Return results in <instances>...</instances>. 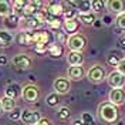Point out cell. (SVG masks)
<instances>
[{
    "mask_svg": "<svg viewBox=\"0 0 125 125\" xmlns=\"http://www.w3.org/2000/svg\"><path fill=\"white\" fill-rule=\"evenodd\" d=\"M98 115L101 118V121H104L105 124L112 125L118 121L119 112H118V108L115 105H112L109 101H105V102L100 104V107H98Z\"/></svg>",
    "mask_w": 125,
    "mask_h": 125,
    "instance_id": "6da1fadb",
    "label": "cell"
},
{
    "mask_svg": "<svg viewBox=\"0 0 125 125\" xmlns=\"http://www.w3.org/2000/svg\"><path fill=\"white\" fill-rule=\"evenodd\" d=\"M33 34V46H51L54 44V34L51 30H36L31 31Z\"/></svg>",
    "mask_w": 125,
    "mask_h": 125,
    "instance_id": "7a4b0ae2",
    "label": "cell"
},
{
    "mask_svg": "<svg viewBox=\"0 0 125 125\" xmlns=\"http://www.w3.org/2000/svg\"><path fill=\"white\" fill-rule=\"evenodd\" d=\"M88 44V40L84 34H74V36H70L67 39V47L70 48V51H83L84 48Z\"/></svg>",
    "mask_w": 125,
    "mask_h": 125,
    "instance_id": "3957f363",
    "label": "cell"
},
{
    "mask_svg": "<svg viewBox=\"0 0 125 125\" xmlns=\"http://www.w3.org/2000/svg\"><path fill=\"white\" fill-rule=\"evenodd\" d=\"M87 78L94 84H100L107 78L105 68L102 65H100V64H94V65L90 67V70L87 71Z\"/></svg>",
    "mask_w": 125,
    "mask_h": 125,
    "instance_id": "277c9868",
    "label": "cell"
},
{
    "mask_svg": "<svg viewBox=\"0 0 125 125\" xmlns=\"http://www.w3.org/2000/svg\"><path fill=\"white\" fill-rule=\"evenodd\" d=\"M21 98H23V101L30 102V104L36 102L40 98L39 87L34 84H27V85L21 87Z\"/></svg>",
    "mask_w": 125,
    "mask_h": 125,
    "instance_id": "5b68a950",
    "label": "cell"
},
{
    "mask_svg": "<svg viewBox=\"0 0 125 125\" xmlns=\"http://www.w3.org/2000/svg\"><path fill=\"white\" fill-rule=\"evenodd\" d=\"M10 62H11V65L14 67L16 70H29L33 65V60L27 54H23V53L13 55V58L10 60Z\"/></svg>",
    "mask_w": 125,
    "mask_h": 125,
    "instance_id": "8992f818",
    "label": "cell"
},
{
    "mask_svg": "<svg viewBox=\"0 0 125 125\" xmlns=\"http://www.w3.org/2000/svg\"><path fill=\"white\" fill-rule=\"evenodd\" d=\"M41 118H43L41 114L39 111H36V109H23L20 121L26 125H37Z\"/></svg>",
    "mask_w": 125,
    "mask_h": 125,
    "instance_id": "52a82bcc",
    "label": "cell"
},
{
    "mask_svg": "<svg viewBox=\"0 0 125 125\" xmlns=\"http://www.w3.org/2000/svg\"><path fill=\"white\" fill-rule=\"evenodd\" d=\"M53 88H54V93H57L58 95H64V94H68L71 90V81L65 77H58L54 80L53 83Z\"/></svg>",
    "mask_w": 125,
    "mask_h": 125,
    "instance_id": "ba28073f",
    "label": "cell"
},
{
    "mask_svg": "<svg viewBox=\"0 0 125 125\" xmlns=\"http://www.w3.org/2000/svg\"><path fill=\"white\" fill-rule=\"evenodd\" d=\"M20 23L24 26V30L27 31H36V30H40L41 26H43V21L40 20L37 16H30V17H23L20 19Z\"/></svg>",
    "mask_w": 125,
    "mask_h": 125,
    "instance_id": "9c48e42d",
    "label": "cell"
},
{
    "mask_svg": "<svg viewBox=\"0 0 125 125\" xmlns=\"http://www.w3.org/2000/svg\"><path fill=\"white\" fill-rule=\"evenodd\" d=\"M107 83L111 88H124L125 85V77L118 73L117 70H114L112 73H109L107 75Z\"/></svg>",
    "mask_w": 125,
    "mask_h": 125,
    "instance_id": "30bf717a",
    "label": "cell"
},
{
    "mask_svg": "<svg viewBox=\"0 0 125 125\" xmlns=\"http://www.w3.org/2000/svg\"><path fill=\"white\" fill-rule=\"evenodd\" d=\"M108 101L115 105V107H119L125 102V91L122 88H112L109 91V95H108Z\"/></svg>",
    "mask_w": 125,
    "mask_h": 125,
    "instance_id": "8fae6325",
    "label": "cell"
},
{
    "mask_svg": "<svg viewBox=\"0 0 125 125\" xmlns=\"http://www.w3.org/2000/svg\"><path fill=\"white\" fill-rule=\"evenodd\" d=\"M44 10L48 14H53L55 17H62L64 11H65L64 4L60 3V1H48V3H46V9Z\"/></svg>",
    "mask_w": 125,
    "mask_h": 125,
    "instance_id": "7c38bea8",
    "label": "cell"
},
{
    "mask_svg": "<svg viewBox=\"0 0 125 125\" xmlns=\"http://www.w3.org/2000/svg\"><path fill=\"white\" fill-rule=\"evenodd\" d=\"M14 41L20 46H33V34L31 31L21 30L14 36Z\"/></svg>",
    "mask_w": 125,
    "mask_h": 125,
    "instance_id": "4fadbf2b",
    "label": "cell"
},
{
    "mask_svg": "<svg viewBox=\"0 0 125 125\" xmlns=\"http://www.w3.org/2000/svg\"><path fill=\"white\" fill-rule=\"evenodd\" d=\"M80 21L77 19H73V20H64L62 21V30L65 31V34H70V36H74V34H78V30H80Z\"/></svg>",
    "mask_w": 125,
    "mask_h": 125,
    "instance_id": "5bb4252c",
    "label": "cell"
},
{
    "mask_svg": "<svg viewBox=\"0 0 125 125\" xmlns=\"http://www.w3.org/2000/svg\"><path fill=\"white\" fill-rule=\"evenodd\" d=\"M105 6L108 7L111 13H117L118 16L125 13V1L122 0H108L105 1Z\"/></svg>",
    "mask_w": 125,
    "mask_h": 125,
    "instance_id": "9a60e30c",
    "label": "cell"
},
{
    "mask_svg": "<svg viewBox=\"0 0 125 125\" xmlns=\"http://www.w3.org/2000/svg\"><path fill=\"white\" fill-rule=\"evenodd\" d=\"M85 75V71L84 68L81 67V65H75V67H68V70H67V78L68 80H73V81H80V80H83Z\"/></svg>",
    "mask_w": 125,
    "mask_h": 125,
    "instance_id": "2e32d148",
    "label": "cell"
},
{
    "mask_svg": "<svg viewBox=\"0 0 125 125\" xmlns=\"http://www.w3.org/2000/svg\"><path fill=\"white\" fill-rule=\"evenodd\" d=\"M44 23L48 24V27L51 30H58L62 27V21H61V17H55L53 14H48L46 10H44Z\"/></svg>",
    "mask_w": 125,
    "mask_h": 125,
    "instance_id": "e0dca14e",
    "label": "cell"
},
{
    "mask_svg": "<svg viewBox=\"0 0 125 125\" xmlns=\"http://www.w3.org/2000/svg\"><path fill=\"white\" fill-rule=\"evenodd\" d=\"M14 43V34L9 30H0V48H7Z\"/></svg>",
    "mask_w": 125,
    "mask_h": 125,
    "instance_id": "ac0fdd59",
    "label": "cell"
},
{
    "mask_svg": "<svg viewBox=\"0 0 125 125\" xmlns=\"http://www.w3.org/2000/svg\"><path fill=\"white\" fill-rule=\"evenodd\" d=\"M4 97H7V98H11V100H17L19 97H21V87L19 85V84H9L6 87V90H4Z\"/></svg>",
    "mask_w": 125,
    "mask_h": 125,
    "instance_id": "d6986e66",
    "label": "cell"
},
{
    "mask_svg": "<svg viewBox=\"0 0 125 125\" xmlns=\"http://www.w3.org/2000/svg\"><path fill=\"white\" fill-rule=\"evenodd\" d=\"M67 61L70 64V67H75V65H83L84 62V55L80 51H68L67 53Z\"/></svg>",
    "mask_w": 125,
    "mask_h": 125,
    "instance_id": "ffe728a7",
    "label": "cell"
},
{
    "mask_svg": "<svg viewBox=\"0 0 125 125\" xmlns=\"http://www.w3.org/2000/svg\"><path fill=\"white\" fill-rule=\"evenodd\" d=\"M41 1H27V6L23 11V17H30V16H36L41 10Z\"/></svg>",
    "mask_w": 125,
    "mask_h": 125,
    "instance_id": "44dd1931",
    "label": "cell"
},
{
    "mask_svg": "<svg viewBox=\"0 0 125 125\" xmlns=\"http://www.w3.org/2000/svg\"><path fill=\"white\" fill-rule=\"evenodd\" d=\"M4 26H6V30H14L20 26V17L14 13H11L10 16L4 17Z\"/></svg>",
    "mask_w": 125,
    "mask_h": 125,
    "instance_id": "7402d4cb",
    "label": "cell"
},
{
    "mask_svg": "<svg viewBox=\"0 0 125 125\" xmlns=\"http://www.w3.org/2000/svg\"><path fill=\"white\" fill-rule=\"evenodd\" d=\"M77 20L80 21V24H84V26H93V24L97 21V17H95V14H94L93 11H91V13H84V14L78 13Z\"/></svg>",
    "mask_w": 125,
    "mask_h": 125,
    "instance_id": "603a6c76",
    "label": "cell"
},
{
    "mask_svg": "<svg viewBox=\"0 0 125 125\" xmlns=\"http://www.w3.org/2000/svg\"><path fill=\"white\" fill-rule=\"evenodd\" d=\"M124 60V57L121 53H118V51H111L107 57V62H108L109 65H112V67H118V64Z\"/></svg>",
    "mask_w": 125,
    "mask_h": 125,
    "instance_id": "cb8c5ba5",
    "label": "cell"
},
{
    "mask_svg": "<svg viewBox=\"0 0 125 125\" xmlns=\"http://www.w3.org/2000/svg\"><path fill=\"white\" fill-rule=\"evenodd\" d=\"M11 6H13V13L20 17V14L23 16L24 9L27 6V1H26V0H14V1L11 3Z\"/></svg>",
    "mask_w": 125,
    "mask_h": 125,
    "instance_id": "d4e9b609",
    "label": "cell"
},
{
    "mask_svg": "<svg viewBox=\"0 0 125 125\" xmlns=\"http://www.w3.org/2000/svg\"><path fill=\"white\" fill-rule=\"evenodd\" d=\"M62 53H64V50H62L61 44H51L50 48H48V54L53 58H60L62 55Z\"/></svg>",
    "mask_w": 125,
    "mask_h": 125,
    "instance_id": "484cf974",
    "label": "cell"
},
{
    "mask_svg": "<svg viewBox=\"0 0 125 125\" xmlns=\"http://www.w3.org/2000/svg\"><path fill=\"white\" fill-rule=\"evenodd\" d=\"M1 105H3V111L4 112H10V111H13L16 108V104H14V100H11V98H7V97H3L1 100Z\"/></svg>",
    "mask_w": 125,
    "mask_h": 125,
    "instance_id": "4316f807",
    "label": "cell"
},
{
    "mask_svg": "<svg viewBox=\"0 0 125 125\" xmlns=\"http://www.w3.org/2000/svg\"><path fill=\"white\" fill-rule=\"evenodd\" d=\"M46 104L48 107H57L60 104V95L57 93H51L46 97Z\"/></svg>",
    "mask_w": 125,
    "mask_h": 125,
    "instance_id": "83f0119b",
    "label": "cell"
},
{
    "mask_svg": "<svg viewBox=\"0 0 125 125\" xmlns=\"http://www.w3.org/2000/svg\"><path fill=\"white\" fill-rule=\"evenodd\" d=\"M11 13H13V9L10 7V3L0 0V16H1V17H7V16H10Z\"/></svg>",
    "mask_w": 125,
    "mask_h": 125,
    "instance_id": "f1b7e54d",
    "label": "cell"
},
{
    "mask_svg": "<svg viewBox=\"0 0 125 125\" xmlns=\"http://www.w3.org/2000/svg\"><path fill=\"white\" fill-rule=\"evenodd\" d=\"M77 11L84 14V13H91V1H78L77 3Z\"/></svg>",
    "mask_w": 125,
    "mask_h": 125,
    "instance_id": "f546056e",
    "label": "cell"
},
{
    "mask_svg": "<svg viewBox=\"0 0 125 125\" xmlns=\"http://www.w3.org/2000/svg\"><path fill=\"white\" fill-rule=\"evenodd\" d=\"M104 7H105V1H102V0H94V1H91V11L94 14L95 13H101L104 10Z\"/></svg>",
    "mask_w": 125,
    "mask_h": 125,
    "instance_id": "4dcf8cb0",
    "label": "cell"
},
{
    "mask_svg": "<svg viewBox=\"0 0 125 125\" xmlns=\"http://www.w3.org/2000/svg\"><path fill=\"white\" fill-rule=\"evenodd\" d=\"M58 118L62 121H67L71 118V109L68 107H60L58 108Z\"/></svg>",
    "mask_w": 125,
    "mask_h": 125,
    "instance_id": "1f68e13d",
    "label": "cell"
},
{
    "mask_svg": "<svg viewBox=\"0 0 125 125\" xmlns=\"http://www.w3.org/2000/svg\"><path fill=\"white\" fill-rule=\"evenodd\" d=\"M80 118H81V121L84 122V125H95V118H94L90 112H83Z\"/></svg>",
    "mask_w": 125,
    "mask_h": 125,
    "instance_id": "d6a6232c",
    "label": "cell"
},
{
    "mask_svg": "<svg viewBox=\"0 0 125 125\" xmlns=\"http://www.w3.org/2000/svg\"><path fill=\"white\" fill-rule=\"evenodd\" d=\"M78 11L77 9H65L64 14H62V19L64 20H73V19H77Z\"/></svg>",
    "mask_w": 125,
    "mask_h": 125,
    "instance_id": "836d02e7",
    "label": "cell"
},
{
    "mask_svg": "<svg viewBox=\"0 0 125 125\" xmlns=\"http://www.w3.org/2000/svg\"><path fill=\"white\" fill-rule=\"evenodd\" d=\"M21 112H23V109L19 108V107H16L13 111L9 112V119H10V121H19V119L21 118Z\"/></svg>",
    "mask_w": 125,
    "mask_h": 125,
    "instance_id": "e575fe53",
    "label": "cell"
},
{
    "mask_svg": "<svg viewBox=\"0 0 125 125\" xmlns=\"http://www.w3.org/2000/svg\"><path fill=\"white\" fill-rule=\"evenodd\" d=\"M115 23H117L118 29H121V30L125 31V13L117 16V19H115Z\"/></svg>",
    "mask_w": 125,
    "mask_h": 125,
    "instance_id": "d590c367",
    "label": "cell"
},
{
    "mask_svg": "<svg viewBox=\"0 0 125 125\" xmlns=\"http://www.w3.org/2000/svg\"><path fill=\"white\" fill-rule=\"evenodd\" d=\"M117 71H118V73H121V74H122V75L125 77V58H124V60H122L121 62H119V64H118Z\"/></svg>",
    "mask_w": 125,
    "mask_h": 125,
    "instance_id": "8d00e7d4",
    "label": "cell"
},
{
    "mask_svg": "<svg viewBox=\"0 0 125 125\" xmlns=\"http://www.w3.org/2000/svg\"><path fill=\"white\" fill-rule=\"evenodd\" d=\"M64 34H65V33H58V34L55 36V39L60 41V44H61V43H65V44H67V39H65Z\"/></svg>",
    "mask_w": 125,
    "mask_h": 125,
    "instance_id": "74e56055",
    "label": "cell"
},
{
    "mask_svg": "<svg viewBox=\"0 0 125 125\" xmlns=\"http://www.w3.org/2000/svg\"><path fill=\"white\" fill-rule=\"evenodd\" d=\"M118 47L121 48V51H125V36L118 40Z\"/></svg>",
    "mask_w": 125,
    "mask_h": 125,
    "instance_id": "f35d334b",
    "label": "cell"
},
{
    "mask_svg": "<svg viewBox=\"0 0 125 125\" xmlns=\"http://www.w3.org/2000/svg\"><path fill=\"white\" fill-rule=\"evenodd\" d=\"M37 125H53V122H51L48 118H41V119L39 121V124H37Z\"/></svg>",
    "mask_w": 125,
    "mask_h": 125,
    "instance_id": "ab89813d",
    "label": "cell"
},
{
    "mask_svg": "<svg viewBox=\"0 0 125 125\" xmlns=\"http://www.w3.org/2000/svg\"><path fill=\"white\" fill-rule=\"evenodd\" d=\"M7 62H9V58L4 54L0 53V65H4V64H7Z\"/></svg>",
    "mask_w": 125,
    "mask_h": 125,
    "instance_id": "60d3db41",
    "label": "cell"
},
{
    "mask_svg": "<svg viewBox=\"0 0 125 125\" xmlns=\"http://www.w3.org/2000/svg\"><path fill=\"white\" fill-rule=\"evenodd\" d=\"M71 125H84V122L81 121V118H75L74 121H73V124Z\"/></svg>",
    "mask_w": 125,
    "mask_h": 125,
    "instance_id": "b9f144b4",
    "label": "cell"
},
{
    "mask_svg": "<svg viewBox=\"0 0 125 125\" xmlns=\"http://www.w3.org/2000/svg\"><path fill=\"white\" fill-rule=\"evenodd\" d=\"M102 20H104V23H105V24H109V23H111V17H109V16H105Z\"/></svg>",
    "mask_w": 125,
    "mask_h": 125,
    "instance_id": "7bdbcfd3",
    "label": "cell"
},
{
    "mask_svg": "<svg viewBox=\"0 0 125 125\" xmlns=\"http://www.w3.org/2000/svg\"><path fill=\"white\" fill-rule=\"evenodd\" d=\"M3 114V105H1V101H0V115Z\"/></svg>",
    "mask_w": 125,
    "mask_h": 125,
    "instance_id": "ee69618b",
    "label": "cell"
}]
</instances>
